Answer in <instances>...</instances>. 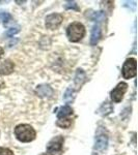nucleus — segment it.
<instances>
[{"label":"nucleus","mask_w":138,"mask_h":155,"mask_svg":"<svg viewBox=\"0 0 138 155\" xmlns=\"http://www.w3.org/2000/svg\"><path fill=\"white\" fill-rule=\"evenodd\" d=\"M15 136L20 142L28 143L36 139V130L28 124H19L15 128Z\"/></svg>","instance_id":"nucleus-1"},{"label":"nucleus","mask_w":138,"mask_h":155,"mask_svg":"<svg viewBox=\"0 0 138 155\" xmlns=\"http://www.w3.org/2000/svg\"><path fill=\"white\" fill-rule=\"evenodd\" d=\"M85 35V27L81 23L74 22L70 24L67 28V36L70 41L78 42Z\"/></svg>","instance_id":"nucleus-2"},{"label":"nucleus","mask_w":138,"mask_h":155,"mask_svg":"<svg viewBox=\"0 0 138 155\" xmlns=\"http://www.w3.org/2000/svg\"><path fill=\"white\" fill-rule=\"evenodd\" d=\"M122 71L124 79H132L133 77L136 76V59H127L124 63Z\"/></svg>","instance_id":"nucleus-3"},{"label":"nucleus","mask_w":138,"mask_h":155,"mask_svg":"<svg viewBox=\"0 0 138 155\" xmlns=\"http://www.w3.org/2000/svg\"><path fill=\"white\" fill-rule=\"evenodd\" d=\"M62 20H64V18H62V16L59 14L49 15V16L46 17V20H45V21H46V23H45L46 28L50 30L57 29L60 26V24H61Z\"/></svg>","instance_id":"nucleus-4"},{"label":"nucleus","mask_w":138,"mask_h":155,"mask_svg":"<svg viewBox=\"0 0 138 155\" xmlns=\"http://www.w3.org/2000/svg\"><path fill=\"white\" fill-rule=\"evenodd\" d=\"M128 89V85L124 82L119 83L115 88L111 91V99L114 102H119L122 101V97H124L125 93H126Z\"/></svg>","instance_id":"nucleus-5"},{"label":"nucleus","mask_w":138,"mask_h":155,"mask_svg":"<svg viewBox=\"0 0 138 155\" xmlns=\"http://www.w3.org/2000/svg\"><path fill=\"white\" fill-rule=\"evenodd\" d=\"M64 142V137H61V136H57L53 137V139L47 144V151L52 152V153L61 151Z\"/></svg>","instance_id":"nucleus-6"},{"label":"nucleus","mask_w":138,"mask_h":155,"mask_svg":"<svg viewBox=\"0 0 138 155\" xmlns=\"http://www.w3.org/2000/svg\"><path fill=\"white\" fill-rule=\"evenodd\" d=\"M54 91L53 89L50 87V85L47 84H42L36 88V94L37 96L42 97V98H50L53 95Z\"/></svg>","instance_id":"nucleus-7"},{"label":"nucleus","mask_w":138,"mask_h":155,"mask_svg":"<svg viewBox=\"0 0 138 155\" xmlns=\"http://www.w3.org/2000/svg\"><path fill=\"white\" fill-rule=\"evenodd\" d=\"M108 145V137L105 134H99L96 137V141H95V149L98 151H102L107 148Z\"/></svg>","instance_id":"nucleus-8"},{"label":"nucleus","mask_w":138,"mask_h":155,"mask_svg":"<svg viewBox=\"0 0 138 155\" xmlns=\"http://www.w3.org/2000/svg\"><path fill=\"white\" fill-rule=\"evenodd\" d=\"M15 64L12 63L11 60H5L0 64V74L2 76H7L14 71Z\"/></svg>","instance_id":"nucleus-9"},{"label":"nucleus","mask_w":138,"mask_h":155,"mask_svg":"<svg viewBox=\"0 0 138 155\" xmlns=\"http://www.w3.org/2000/svg\"><path fill=\"white\" fill-rule=\"evenodd\" d=\"M100 37H101V27L99 25H95L92 27L91 34H90V45L96 46L100 41Z\"/></svg>","instance_id":"nucleus-10"},{"label":"nucleus","mask_w":138,"mask_h":155,"mask_svg":"<svg viewBox=\"0 0 138 155\" xmlns=\"http://www.w3.org/2000/svg\"><path fill=\"white\" fill-rule=\"evenodd\" d=\"M73 114V109L69 106H64L59 107L58 112H57V118L62 119V118H67L69 116H71Z\"/></svg>","instance_id":"nucleus-11"},{"label":"nucleus","mask_w":138,"mask_h":155,"mask_svg":"<svg viewBox=\"0 0 138 155\" xmlns=\"http://www.w3.org/2000/svg\"><path fill=\"white\" fill-rule=\"evenodd\" d=\"M85 81V74L82 69H78L76 74V77H75V84L77 86H81L82 83Z\"/></svg>","instance_id":"nucleus-12"},{"label":"nucleus","mask_w":138,"mask_h":155,"mask_svg":"<svg viewBox=\"0 0 138 155\" xmlns=\"http://www.w3.org/2000/svg\"><path fill=\"white\" fill-rule=\"evenodd\" d=\"M74 97H75V91H74V89L67 88V90L66 91V93H64V101L67 102V104H70V102H72L73 101H74Z\"/></svg>","instance_id":"nucleus-13"},{"label":"nucleus","mask_w":138,"mask_h":155,"mask_svg":"<svg viewBox=\"0 0 138 155\" xmlns=\"http://www.w3.org/2000/svg\"><path fill=\"white\" fill-rule=\"evenodd\" d=\"M72 124V121L69 118H62L57 120V125L61 128H69Z\"/></svg>","instance_id":"nucleus-14"},{"label":"nucleus","mask_w":138,"mask_h":155,"mask_svg":"<svg viewBox=\"0 0 138 155\" xmlns=\"http://www.w3.org/2000/svg\"><path fill=\"white\" fill-rule=\"evenodd\" d=\"M0 19L3 21L4 25H5L12 20V16H11V14H9V12H0Z\"/></svg>","instance_id":"nucleus-15"},{"label":"nucleus","mask_w":138,"mask_h":155,"mask_svg":"<svg viewBox=\"0 0 138 155\" xmlns=\"http://www.w3.org/2000/svg\"><path fill=\"white\" fill-rule=\"evenodd\" d=\"M92 20L97 22H102L105 20V14L103 12H94V16H92Z\"/></svg>","instance_id":"nucleus-16"},{"label":"nucleus","mask_w":138,"mask_h":155,"mask_svg":"<svg viewBox=\"0 0 138 155\" xmlns=\"http://www.w3.org/2000/svg\"><path fill=\"white\" fill-rule=\"evenodd\" d=\"M67 9H75V11H79V7L77 5V3L75 1H67L66 5H64Z\"/></svg>","instance_id":"nucleus-17"},{"label":"nucleus","mask_w":138,"mask_h":155,"mask_svg":"<svg viewBox=\"0 0 138 155\" xmlns=\"http://www.w3.org/2000/svg\"><path fill=\"white\" fill-rule=\"evenodd\" d=\"M0 155H14V153H12V151L11 149L0 147Z\"/></svg>","instance_id":"nucleus-18"},{"label":"nucleus","mask_w":138,"mask_h":155,"mask_svg":"<svg viewBox=\"0 0 138 155\" xmlns=\"http://www.w3.org/2000/svg\"><path fill=\"white\" fill-rule=\"evenodd\" d=\"M19 31H20V28H19V27H15V28H11V29L7 30L6 36H12L14 34L18 33Z\"/></svg>","instance_id":"nucleus-19"},{"label":"nucleus","mask_w":138,"mask_h":155,"mask_svg":"<svg viewBox=\"0 0 138 155\" xmlns=\"http://www.w3.org/2000/svg\"><path fill=\"white\" fill-rule=\"evenodd\" d=\"M3 56V49L0 47V59H1V57Z\"/></svg>","instance_id":"nucleus-20"},{"label":"nucleus","mask_w":138,"mask_h":155,"mask_svg":"<svg viewBox=\"0 0 138 155\" xmlns=\"http://www.w3.org/2000/svg\"><path fill=\"white\" fill-rule=\"evenodd\" d=\"M42 155H52V154H47V153H45V154H42Z\"/></svg>","instance_id":"nucleus-21"}]
</instances>
